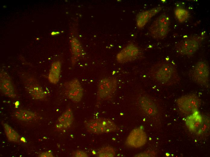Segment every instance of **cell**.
Here are the masks:
<instances>
[{
  "label": "cell",
  "instance_id": "cell-1",
  "mask_svg": "<svg viewBox=\"0 0 210 157\" xmlns=\"http://www.w3.org/2000/svg\"><path fill=\"white\" fill-rule=\"evenodd\" d=\"M149 74L153 81L164 85H175L180 81L177 68L168 62H160L154 64L150 69Z\"/></svg>",
  "mask_w": 210,
  "mask_h": 157
},
{
  "label": "cell",
  "instance_id": "cell-2",
  "mask_svg": "<svg viewBox=\"0 0 210 157\" xmlns=\"http://www.w3.org/2000/svg\"><path fill=\"white\" fill-rule=\"evenodd\" d=\"M205 37L199 35L190 36L177 43L175 46L177 53L183 56H190L199 49Z\"/></svg>",
  "mask_w": 210,
  "mask_h": 157
},
{
  "label": "cell",
  "instance_id": "cell-3",
  "mask_svg": "<svg viewBox=\"0 0 210 157\" xmlns=\"http://www.w3.org/2000/svg\"><path fill=\"white\" fill-rule=\"evenodd\" d=\"M85 126L88 132L96 134L109 133L118 129L117 126L113 121L103 118L89 120L86 122Z\"/></svg>",
  "mask_w": 210,
  "mask_h": 157
},
{
  "label": "cell",
  "instance_id": "cell-4",
  "mask_svg": "<svg viewBox=\"0 0 210 157\" xmlns=\"http://www.w3.org/2000/svg\"><path fill=\"white\" fill-rule=\"evenodd\" d=\"M170 19L169 16L163 13L153 22L148 29L151 36L154 39H163L167 36L170 30Z\"/></svg>",
  "mask_w": 210,
  "mask_h": 157
},
{
  "label": "cell",
  "instance_id": "cell-5",
  "mask_svg": "<svg viewBox=\"0 0 210 157\" xmlns=\"http://www.w3.org/2000/svg\"><path fill=\"white\" fill-rule=\"evenodd\" d=\"M189 75L196 83L204 86H208L209 69L208 65L205 62H198L190 70Z\"/></svg>",
  "mask_w": 210,
  "mask_h": 157
},
{
  "label": "cell",
  "instance_id": "cell-6",
  "mask_svg": "<svg viewBox=\"0 0 210 157\" xmlns=\"http://www.w3.org/2000/svg\"><path fill=\"white\" fill-rule=\"evenodd\" d=\"M117 81L113 77H107L101 79L98 83L97 99L103 101L110 98L116 91Z\"/></svg>",
  "mask_w": 210,
  "mask_h": 157
},
{
  "label": "cell",
  "instance_id": "cell-7",
  "mask_svg": "<svg viewBox=\"0 0 210 157\" xmlns=\"http://www.w3.org/2000/svg\"><path fill=\"white\" fill-rule=\"evenodd\" d=\"M177 104L181 112L189 114L194 113L199 108L201 101L196 95L191 94L180 97L177 101Z\"/></svg>",
  "mask_w": 210,
  "mask_h": 157
},
{
  "label": "cell",
  "instance_id": "cell-8",
  "mask_svg": "<svg viewBox=\"0 0 210 157\" xmlns=\"http://www.w3.org/2000/svg\"><path fill=\"white\" fill-rule=\"evenodd\" d=\"M64 87L65 94L68 98L76 103L81 101L83 95V89L77 78L65 82Z\"/></svg>",
  "mask_w": 210,
  "mask_h": 157
},
{
  "label": "cell",
  "instance_id": "cell-9",
  "mask_svg": "<svg viewBox=\"0 0 210 157\" xmlns=\"http://www.w3.org/2000/svg\"><path fill=\"white\" fill-rule=\"evenodd\" d=\"M146 141L145 132L141 128H136L129 135L126 140V144L129 146L136 148L143 146Z\"/></svg>",
  "mask_w": 210,
  "mask_h": 157
},
{
  "label": "cell",
  "instance_id": "cell-10",
  "mask_svg": "<svg viewBox=\"0 0 210 157\" xmlns=\"http://www.w3.org/2000/svg\"><path fill=\"white\" fill-rule=\"evenodd\" d=\"M139 50L136 45L129 44L120 52L116 56L117 61L120 63H125L133 60L139 54Z\"/></svg>",
  "mask_w": 210,
  "mask_h": 157
},
{
  "label": "cell",
  "instance_id": "cell-11",
  "mask_svg": "<svg viewBox=\"0 0 210 157\" xmlns=\"http://www.w3.org/2000/svg\"><path fill=\"white\" fill-rule=\"evenodd\" d=\"M25 89L28 93L33 98L42 99L45 96V94L41 86L34 78L29 77L24 81Z\"/></svg>",
  "mask_w": 210,
  "mask_h": 157
},
{
  "label": "cell",
  "instance_id": "cell-12",
  "mask_svg": "<svg viewBox=\"0 0 210 157\" xmlns=\"http://www.w3.org/2000/svg\"><path fill=\"white\" fill-rule=\"evenodd\" d=\"M0 89L2 93L9 97L14 98L16 96L11 78L4 71H1L0 72Z\"/></svg>",
  "mask_w": 210,
  "mask_h": 157
},
{
  "label": "cell",
  "instance_id": "cell-13",
  "mask_svg": "<svg viewBox=\"0 0 210 157\" xmlns=\"http://www.w3.org/2000/svg\"><path fill=\"white\" fill-rule=\"evenodd\" d=\"M161 6L155 7L139 13L136 18V23L139 28L143 27L148 21L155 14L161 10Z\"/></svg>",
  "mask_w": 210,
  "mask_h": 157
},
{
  "label": "cell",
  "instance_id": "cell-14",
  "mask_svg": "<svg viewBox=\"0 0 210 157\" xmlns=\"http://www.w3.org/2000/svg\"><path fill=\"white\" fill-rule=\"evenodd\" d=\"M74 119L72 110L69 108L63 112L59 117L56 127L60 130L68 129L72 126Z\"/></svg>",
  "mask_w": 210,
  "mask_h": 157
},
{
  "label": "cell",
  "instance_id": "cell-15",
  "mask_svg": "<svg viewBox=\"0 0 210 157\" xmlns=\"http://www.w3.org/2000/svg\"><path fill=\"white\" fill-rule=\"evenodd\" d=\"M140 107L143 111L149 115H153L157 112V107L155 102L146 96L142 97L139 101Z\"/></svg>",
  "mask_w": 210,
  "mask_h": 157
},
{
  "label": "cell",
  "instance_id": "cell-16",
  "mask_svg": "<svg viewBox=\"0 0 210 157\" xmlns=\"http://www.w3.org/2000/svg\"><path fill=\"white\" fill-rule=\"evenodd\" d=\"M61 63L59 61L53 62L50 70L48 79L51 83L56 84L59 82L61 73Z\"/></svg>",
  "mask_w": 210,
  "mask_h": 157
},
{
  "label": "cell",
  "instance_id": "cell-17",
  "mask_svg": "<svg viewBox=\"0 0 210 157\" xmlns=\"http://www.w3.org/2000/svg\"><path fill=\"white\" fill-rule=\"evenodd\" d=\"M14 115L17 119L22 121L30 120L35 117V114L33 112L22 109H18L15 111Z\"/></svg>",
  "mask_w": 210,
  "mask_h": 157
},
{
  "label": "cell",
  "instance_id": "cell-18",
  "mask_svg": "<svg viewBox=\"0 0 210 157\" xmlns=\"http://www.w3.org/2000/svg\"><path fill=\"white\" fill-rule=\"evenodd\" d=\"M4 130L8 139L11 141L19 142L20 136L7 123L3 124Z\"/></svg>",
  "mask_w": 210,
  "mask_h": 157
},
{
  "label": "cell",
  "instance_id": "cell-19",
  "mask_svg": "<svg viewBox=\"0 0 210 157\" xmlns=\"http://www.w3.org/2000/svg\"><path fill=\"white\" fill-rule=\"evenodd\" d=\"M71 52L72 56V62L74 63L76 59L79 57L82 53V49L78 42L76 40H74L72 42Z\"/></svg>",
  "mask_w": 210,
  "mask_h": 157
},
{
  "label": "cell",
  "instance_id": "cell-20",
  "mask_svg": "<svg viewBox=\"0 0 210 157\" xmlns=\"http://www.w3.org/2000/svg\"><path fill=\"white\" fill-rule=\"evenodd\" d=\"M115 155V152L113 147L107 146L100 149L97 153L99 157H113Z\"/></svg>",
  "mask_w": 210,
  "mask_h": 157
},
{
  "label": "cell",
  "instance_id": "cell-21",
  "mask_svg": "<svg viewBox=\"0 0 210 157\" xmlns=\"http://www.w3.org/2000/svg\"><path fill=\"white\" fill-rule=\"evenodd\" d=\"M175 14L178 21L181 23L186 21L189 16L188 11L181 8H178L175 9Z\"/></svg>",
  "mask_w": 210,
  "mask_h": 157
},
{
  "label": "cell",
  "instance_id": "cell-22",
  "mask_svg": "<svg viewBox=\"0 0 210 157\" xmlns=\"http://www.w3.org/2000/svg\"><path fill=\"white\" fill-rule=\"evenodd\" d=\"M72 156L76 157H87L88 154L84 151L81 150H77L72 153Z\"/></svg>",
  "mask_w": 210,
  "mask_h": 157
},
{
  "label": "cell",
  "instance_id": "cell-23",
  "mask_svg": "<svg viewBox=\"0 0 210 157\" xmlns=\"http://www.w3.org/2000/svg\"><path fill=\"white\" fill-rule=\"evenodd\" d=\"M40 157H52V154L49 152H46L41 154L40 155Z\"/></svg>",
  "mask_w": 210,
  "mask_h": 157
},
{
  "label": "cell",
  "instance_id": "cell-24",
  "mask_svg": "<svg viewBox=\"0 0 210 157\" xmlns=\"http://www.w3.org/2000/svg\"><path fill=\"white\" fill-rule=\"evenodd\" d=\"M59 33V32H52L51 34L52 35H55L58 34Z\"/></svg>",
  "mask_w": 210,
  "mask_h": 157
}]
</instances>
